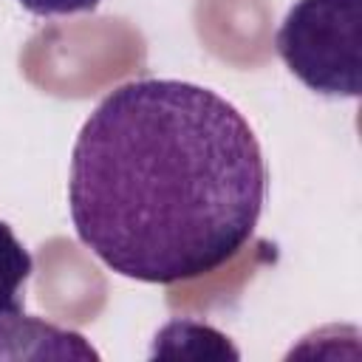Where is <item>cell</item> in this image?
<instances>
[{
	"label": "cell",
	"instance_id": "6da1fadb",
	"mask_svg": "<svg viewBox=\"0 0 362 362\" xmlns=\"http://www.w3.org/2000/svg\"><path fill=\"white\" fill-rule=\"evenodd\" d=\"M266 187L257 136L232 102L184 79H133L85 119L68 209L107 269L170 286L221 269L249 243Z\"/></svg>",
	"mask_w": 362,
	"mask_h": 362
},
{
	"label": "cell",
	"instance_id": "7a4b0ae2",
	"mask_svg": "<svg viewBox=\"0 0 362 362\" xmlns=\"http://www.w3.org/2000/svg\"><path fill=\"white\" fill-rule=\"evenodd\" d=\"M362 0H297L274 37L286 68L322 96H359Z\"/></svg>",
	"mask_w": 362,
	"mask_h": 362
},
{
	"label": "cell",
	"instance_id": "3957f363",
	"mask_svg": "<svg viewBox=\"0 0 362 362\" xmlns=\"http://www.w3.org/2000/svg\"><path fill=\"white\" fill-rule=\"evenodd\" d=\"M0 359H99V354L82 334L20 311L0 320Z\"/></svg>",
	"mask_w": 362,
	"mask_h": 362
},
{
	"label": "cell",
	"instance_id": "277c9868",
	"mask_svg": "<svg viewBox=\"0 0 362 362\" xmlns=\"http://www.w3.org/2000/svg\"><path fill=\"white\" fill-rule=\"evenodd\" d=\"M34 272L31 252L14 235V229L0 221V320L20 314L25 305V283Z\"/></svg>",
	"mask_w": 362,
	"mask_h": 362
},
{
	"label": "cell",
	"instance_id": "5b68a950",
	"mask_svg": "<svg viewBox=\"0 0 362 362\" xmlns=\"http://www.w3.org/2000/svg\"><path fill=\"white\" fill-rule=\"evenodd\" d=\"M25 11L37 17H59V14H79L96 8L102 0H17Z\"/></svg>",
	"mask_w": 362,
	"mask_h": 362
}]
</instances>
